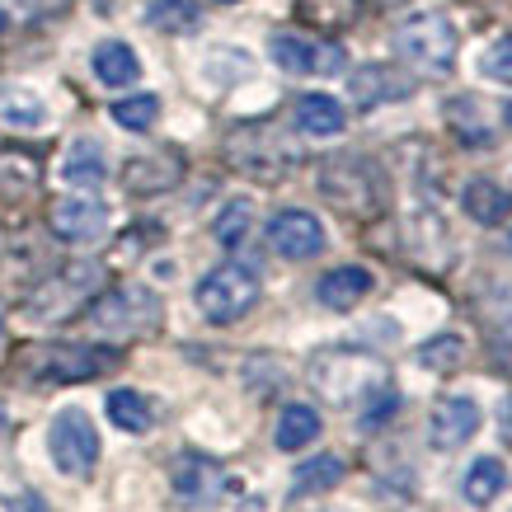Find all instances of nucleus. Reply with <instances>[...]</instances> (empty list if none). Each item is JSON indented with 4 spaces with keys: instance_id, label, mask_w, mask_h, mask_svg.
<instances>
[{
    "instance_id": "nucleus-3",
    "label": "nucleus",
    "mask_w": 512,
    "mask_h": 512,
    "mask_svg": "<svg viewBox=\"0 0 512 512\" xmlns=\"http://www.w3.org/2000/svg\"><path fill=\"white\" fill-rule=\"evenodd\" d=\"M193 301H198L202 320L235 325V320H245V315L259 306V278H254V268H245V264H221L198 282Z\"/></svg>"
},
{
    "instance_id": "nucleus-24",
    "label": "nucleus",
    "mask_w": 512,
    "mask_h": 512,
    "mask_svg": "<svg viewBox=\"0 0 512 512\" xmlns=\"http://www.w3.org/2000/svg\"><path fill=\"white\" fill-rule=\"evenodd\" d=\"M104 409H109V419L132 437L151 433V423H156V409H151V400H146L141 390H113L109 400H104Z\"/></svg>"
},
{
    "instance_id": "nucleus-13",
    "label": "nucleus",
    "mask_w": 512,
    "mask_h": 512,
    "mask_svg": "<svg viewBox=\"0 0 512 512\" xmlns=\"http://www.w3.org/2000/svg\"><path fill=\"white\" fill-rule=\"evenodd\" d=\"M179 179H184V156L179 151H151V156H132L123 165V188L137 193V198L170 193Z\"/></svg>"
},
{
    "instance_id": "nucleus-15",
    "label": "nucleus",
    "mask_w": 512,
    "mask_h": 512,
    "mask_svg": "<svg viewBox=\"0 0 512 512\" xmlns=\"http://www.w3.org/2000/svg\"><path fill=\"white\" fill-rule=\"evenodd\" d=\"M94 287H99V264H71L62 278H52L43 292H38V315L62 320V315L71 311V306H80Z\"/></svg>"
},
{
    "instance_id": "nucleus-33",
    "label": "nucleus",
    "mask_w": 512,
    "mask_h": 512,
    "mask_svg": "<svg viewBox=\"0 0 512 512\" xmlns=\"http://www.w3.org/2000/svg\"><path fill=\"white\" fill-rule=\"evenodd\" d=\"M249 221H254V207H249L245 198L226 202V212H221V217L212 221V235H217V245H226V249L245 245V235H249Z\"/></svg>"
},
{
    "instance_id": "nucleus-23",
    "label": "nucleus",
    "mask_w": 512,
    "mask_h": 512,
    "mask_svg": "<svg viewBox=\"0 0 512 512\" xmlns=\"http://www.w3.org/2000/svg\"><path fill=\"white\" fill-rule=\"evenodd\" d=\"M62 179L76 188H99L104 179H109V160H104V146L99 141H76L71 151H66L62 160Z\"/></svg>"
},
{
    "instance_id": "nucleus-2",
    "label": "nucleus",
    "mask_w": 512,
    "mask_h": 512,
    "mask_svg": "<svg viewBox=\"0 0 512 512\" xmlns=\"http://www.w3.org/2000/svg\"><path fill=\"white\" fill-rule=\"evenodd\" d=\"M395 57L409 66H419V71H433V76H447L451 66H456V29H451L447 15H409L404 24H395Z\"/></svg>"
},
{
    "instance_id": "nucleus-35",
    "label": "nucleus",
    "mask_w": 512,
    "mask_h": 512,
    "mask_svg": "<svg viewBox=\"0 0 512 512\" xmlns=\"http://www.w3.org/2000/svg\"><path fill=\"white\" fill-rule=\"evenodd\" d=\"M489 357H494L498 372L512 381V334H508V339H494V343H489Z\"/></svg>"
},
{
    "instance_id": "nucleus-39",
    "label": "nucleus",
    "mask_w": 512,
    "mask_h": 512,
    "mask_svg": "<svg viewBox=\"0 0 512 512\" xmlns=\"http://www.w3.org/2000/svg\"><path fill=\"white\" fill-rule=\"evenodd\" d=\"M508 249H512V231H508Z\"/></svg>"
},
{
    "instance_id": "nucleus-11",
    "label": "nucleus",
    "mask_w": 512,
    "mask_h": 512,
    "mask_svg": "<svg viewBox=\"0 0 512 512\" xmlns=\"http://www.w3.org/2000/svg\"><path fill=\"white\" fill-rule=\"evenodd\" d=\"M268 245H273V254L301 264V259H315L325 249V226H320L315 212L292 207V212H278V217L268 221Z\"/></svg>"
},
{
    "instance_id": "nucleus-29",
    "label": "nucleus",
    "mask_w": 512,
    "mask_h": 512,
    "mask_svg": "<svg viewBox=\"0 0 512 512\" xmlns=\"http://www.w3.org/2000/svg\"><path fill=\"white\" fill-rule=\"evenodd\" d=\"M466 357H470V348H466L461 334H437V339H428L419 348V362L428 367V372H461Z\"/></svg>"
},
{
    "instance_id": "nucleus-7",
    "label": "nucleus",
    "mask_w": 512,
    "mask_h": 512,
    "mask_svg": "<svg viewBox=\"0 0 512 512\" xmlns=\"http://www.w3.org/2000/svg\"><path fill=\"white\" fill-rule=\"evenodd\" d=\"M47 451L62 475H90L94 461H99V433H94V419L76 404L57 409V419L47 428Z\"/></svg>"
},
{
    "instance_id": "nucleus-4",
    "label": "nucleus",
    "mask_w": 512,
    "mask_h": 512,
    "mask_svg": "<svg viewBox=\"0 0 512 512\" xmlns=\"http://www.w3.org/2000/svg\"><path fill=\"white\" fill-rule=\"evenodd\" d=\"M29 372L38 381H57V386H76V381H94L109 367H118V353L113 348H94V343H47V348H33Z\"/></svg>"
},
{
    "instance_id": "nucleus-5",
    "label": "nucleus",
    "mask_w": 512,
    "mask_h": 512,
    "mask_svg": "<svg viewBox=\"0 0 512 512\" xmlns=\"http://www.w3.org/2000/svg\"><path fill=\"white\" fill-rule=\"evenodd\" d=\"M90 325L99 334H118V339H132V334H151L160 325V301L156 292L146 287H113V292L94 296L90 306Z\"/></svg>"
},
{
    "instance_id": "nucleus-36",
    "label": "nucleus",
    "mask_w": 512,
    "mask_h": 512,
    "mask_svg": "<svg viewBox=\"0 0 512 512\" xmlns=\"http://www.w3.org/2000/svg\"><path fill=\"white\" fill-rule=\"evenodd\" d=\"M10 512H47V503L38 494H19V498H10Z\"/></svg>"
},
{
    "instance_id": "nucleus-1",
    "label": "nucleus",
    "mask_w": 512,
    "mask_h": 512,
    "mask_svg": "<svg viewBox=\"0 0 512 512\" xmlns=\"http://www.w3.org/2000/svg\"><path fill=\"white\" fill-rule=\"evenodd\" d=\"M320 193L329 198V207H339L343 217H376L381 212V174L372 170V160L362 156H334L320 165Z\"/></svg>"
},
{
    "instance_id": "nucleus-26",
    "label": "nucleus",
    "mask_w": 512,
    "mask_h": 512,
    "mask_svg": "<svg viewBox=\"0 0 512 512\" xmlns=\"http://www.w3.org/2000/svg\"><path fill=\"white\" fill-rule=\"evenodd\" d=\"M503 484H508V470H503V461L498 456H480L475 466L466 470V498L475 503V508H489L498 494H503Z\"/></svg>"
},
{
    "instance_id": "nucleus-28",
    "label": "nucleus",
    "mask_w": 512,
    "mask_h": 512,
    "mask_svg": "<svg viewBox=\"0 0 512 512\" xmlns=\"http://www.w3.org/2000/svg\"><path fill=\"white\" fill-rule=\"evenodd\" d=\"M146 24L160 33H193L202 24L198 0H151L146 5Z\"/></svg>"
},
{
    "instance_id": "nucleus-6",
    "label": "nucleus",
    "mask_w": 512,
    "mask_h": 512,
    "mask_svg": "<svg viewBox=\"0 0 512 512\" xmlns=\"http://www.w3.org/2000/svg\"><path fill=\"white\" fill-rule=\"evenodd\" d=\"M315 386L339 404H362L367 395H386V367L362 353H325L315 362Z\"/></svg>"
},
{
    "instance_id": "nucleus-22",
    "label": "nucleus",
    "mask_w": 512,
    "mask_h": 512,
    "mask_svg": "<svg viewBox=\"0 0 512 512\" xmlns=\"http://www.w3.org/2000/svg\"><path fill=\"white\" fill-rule=\"evenodd\" d=\"M43 184V165L33 151H19V146H5L0 151V193L5 198H29Z\"/></svg>"
},
{
    "instance_id": "nucleus-31",
    "label": "nucleus",
    "mask_w": 512,
    "mask_h": 512,
    "mask_svg": "<svg viewBox=\"0 0 512 512\" xmlns=\"http://www.w3.org/2000/svg\"><path fill=\"white\" fill-rule=\"evenodd\" d=\"M447 118H451V132L466 141V146H489V141H494V127L480 123V104H475V99H451Z\"/></svg>"
},
{
    "instance_id": "nucleus-12",
    "label": "nucleus",
    "mask_w": 512,
    "mask_h": 512,
    "mask_svg": "<svg viewBox=\"0 0 512 512\" xmlns=\"http://www.w3.org/2000/svg\"><path fill=\"white\" fill-rule=\"evenodd\" d=\"M475 433H480V404L470 395H442L433 404V414H428V442L433 447H466Z\"/></svg>"
},
{
    "instance_id": "nucleus-32",
    "label": "nucleus",
    "mask_w": 512,
    "mask_h": 512,
    "mask_svg": "<svg viewBox=\"0 0 512 512\" xmlns=\"http://www.w3.org/2000/svg\"><path fill=\"white\" fill-rule=\"evenodd\" d=\"M343 480V456H315L296 470V494H320Z\"/></svg>"
},
{
    "instance_id": "nucleus-25",
    "label": "nucleus",
    "mask_w": 512,
    "mask_h": 512,
    "mask_svg": "<svg viewBox=\"0 0 512 512\" xmlns=\"http://www.w3.org/2000/svg\"><path fill=\"white\" fill-rule=\"evenodd\" d=\"M315 437H320V414H315L311 404H287V409L278 414V433H273V442H278L282 451L311 447Z\"/></svg>"
},
{
    "instance_id": "nucleus-10",
    "label": "nucleus",
    "mask_w": 512,
    "mask_h": 512,
    "mask_svg": "<svg viewBox=\"0 0 512 512\" xmlns=\"http://www.w3.org/2000/svg\"><path fill=\"white\" fill-rule=\"evenodd\" d=\"M47 226L57 240H71V245H90L104 235L109 226V207L90 193H71V198H57L47 207Z\"/></svg>"
},
{
    "instance_id": "nucleus-20",
    "label": "nucleus",
    "mask_w": 512,
    "mask_h": 512,
    "mask_svg": "<svg viewBox=\"0 0 512 512\" xmlns=\"http://www.w3.org/2000/svg\"><path fill=\"white\" fill-rule=\"evenodd\" d=\"M296 19L315 33H343L362 19V0H296Z\"/></svg>"
},
{
    "instance_id": "nucleus-19",
    "label": "nucleus",
    "mask_w": 512,
    "mask_h": 512,
    "mask_svg": "<svg viewBox=\"0 0 512 512\" xmlns=\"http://www.w3.org/2000/svg\"><path fill=\"white\" fill-rule=\"evenodd\" d=\"M296 127L306 137H339L348 118H343V104L334 94H301L296 99Z\"/></svg>"
},
{
    "instance_id": "nucleus-8",
    "label": "nucleus",
    "mask_w": 512,
    "mask_h": 512,
    "mask_svg": "<svg viewBox=\"0 0 512 512\" xmlns=\"http://www.w3.org/2000/svg\"><path fill=\"white\" fill-rule=\"evenodd\" d=\"M226 156H231V165L240 174H249V179H264V184L282 179V174H287V165H292V151H287V146H282L268 127H240V132L226 141Z\"/></svg>"
},
{
    "instance_id": "nucleus-34",
    "label": "nucleus",
    "mask_w": 512,
    "mask_h": 512,
    "mask_svg": "<svg viewBox=\"0 0 512 512\" xmlns=\"http://www.w3.org/2000/svg\"><path fill=\"white\" fill-rule=\"evenodd\" d=\"M480 71L489 80H498V85H508V90H512V33H508V38H498V43L484 52Z\"/></svg>"
},
{
    "instance_id": "nucleus-38",
    "label": "nucleus",
    "mask_w": 512,
    "mask_h": 512,
    "mask_svg": "<svg viewBox=\"0 0 512 512\" xmlns=\"http://www.w3.org/2000/svg\"><path fill=\"white\" fill-rule=\"evenodd\" d=\"M0 33H5V15H0Z\"/></svg>"
},
{
    "instance_id": "nucleus-21",
    "label": "nucleus",
    "mask_w": 512,
    "mask_h": 512,
    "mask_svg": "<svg viewBox=\"0 0 512 512\" xmlns=\"http://www.w3.org/2000/svg\"><path fill=\"white\" fill-rule=\"evenodd\" d=\"M90 66H94V76H99V85H109V90H127V85L141 76L137 52H132L127 43H118V38H109V43L94 47Z\"/></svg>"
},
{
    "instance_id": "nucleus-14",
    "label": "nucleus",
    "mask_w": 512,
    "mask_h": 512,
    "mask_svg": "<svg viewBox=\"0 0 512 512\" xmlns=\"http://www.w3.org/2000/svg\"><path fill=\"white\" fill-rule=\"evenodd\" d=\"M348 94H353L357 109H376V104H395V99H409L414 94V80L395 71L386 62H372V66H357L353 80H348Z\"/></svg>"
},
{
    "instance_id": "nucleus-27",
    "label": "nucleus",
    "mask_w": 512,
    "mask_h": 512,
    "mask_svg": "<svg viewBox=\"0 0 512 512\" xmlns=\"http://www.w3.org/2000/svg\"><path fill=\"white\" fill-rule=\"evenodd\" d=\"M0 123L24 127V132H29V127H43L47 104L33 90H24V85H10V90H0Z\"/></svg>"
},
{
    "instance_id": "nucleus-9",
    "label": "nucleus",
    "mask_w": 512,
    "mask_h": 512,
    "mask_svg": "<svg viewBox=\"0 0 512 512\" xmlns=\"http://www.w3.org/2000/svg\"><path fill=\"white\" fill-rule=\"evenodd\" d=\"M268 57L287 76H339L343 71L339 43H311V38H296V33H273L268 38Z\"/></svg>"
},
{
    "instance_id": "nucleus-37",
    "label": "nucleus",
    "mask_w": 512,
    "mask_h": 512,
    "mask_svg": "<svg viewBox=\"0 0 512 512\" xmlns=\"http://www.w3.org/2000/svg\"><path fill=\"white\" fill-rule=\"evenodd\" d=\"M0 433H5V414H0Z\"/></svg>"
},
{
    "instance_id": "nucleus-17",
    "label": "nucleus",
    "mask_w": 512,
    "mask_h": 512,
    "mask_svg": "<svg viewBox=\"0 0 512 512\" xmlns=\"http://www.w3.org/2000/svg\"><path fill=\"white\" fill-rule=\"evenodd\" d=\"M376 287L372 268L362 264H343V268H329L325 278L315 282V296H320V306H329V311H353L362 296Z\"/></svg>"
},
{
    "instance_id": "nucleus-16",
    "label": "nucleus",
    "mask_w": 512,
    "mask_h": 512,
    "mask_svg": "<svg viewBox=\"0 0 512 512\" xmlns=\"http://www.w3.org/2000/svg\"><path fill=\"white\" fill-rule=\"evenodd\" d=\"M170 480H174V489H179V498H188V503H212V498L226 489V470H221L217 461H207V456L184 451V456L174 461Z\"/></svg>"
},
{
    "instance_id": "nucleus-18",
    "label": "nucleus",
    "mask_w": 512,
    "mask_h": 512,
    "mask_svg": "<svg viewBox=\"0 0 512 512\" xmlns=\"http://www.w3.org/2000/svg\"><path fill=\"white\" fill-rule=\"evenodd\" d=\"M461 207L480 226H503L512 217V193L503 184H494V179H470L466 193H461Z\"/></svg>"
},
{
    "instance_id": "nucleus-40",
    "label": "nucleus",
    "mask_w": 512,
    "mask_h": 512,
    "mask_svg": "<svg viewBox=\"0 0 512 512\" xmlns=\"http://www.w3.org/2000/svg\"><path fill=\"white\" fill-rule=\"evenodd\" d=\"M0 339H5V325H0Z\"/></svg>"
},
{
    "instance_id": "nucleus-30",
    "label": "nucleus",
    "mask_w": 512,
    "mask_h": 512,
    "mask_svg": "<svg viewBox=\"0 0 512 512\" xmlns=\"http://www.w3.org/2000/svg\"><path fill=\"white\" fill-rule=\"evenodd\" d=\"M160 118V99L156 94H127L113 104V123L123 127V132H151Z\"/></svg>"
}]
</instances>
